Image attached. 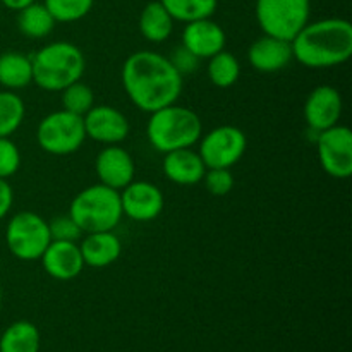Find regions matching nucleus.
Instances as JSON below:
<instances>
[{
    "label": "nucleus",
    "mask_w": 352,
    "mask_h": 352,
    "mask_svg": "<svg viewBox=\"0 0 352 352\" xmlns=\"http://www.w3.org/2000/svg\"><path fill=\"white\" fill-rule=\"evenodd\" d=\"M124 91L141 112H155L177 102L182 93V74L168 57L150 50L134 52L122 65Z\"/></svg>",
    "instance_id": "nucleus-1"
},
{
    "label": "nucleus",
    "mask_w": 352,
    "mask_h": 352,
    "mask_svg": "<svg viewBox=\"0 0 352 352\" xmlns=\"http://www.w3.org/2000/svg\"><path fill=\"white\" fill-rule=\"evenodd\" d=\"M292 57L309 69L344 64L352 55V24L340 17L308 23L291 41Z\"/></svg>",
    "instance_id": "nucleus-2"
},
{
    "label": "nucleus",
    "mask_w": 352,
    "mask_h": 352,
    "mask_svg": "<svg viewBox=\"0 0 352 352\" xmlns=\"http://www.w3.org/2000/svg\"><path fill=\"white\" fill-rule=\"evenodd\" d=\"M201 134L203 124L198 113L175 103L151 112L146 124L148 141L160 153L192 148Z\"/></svg>",
    "instance_id": "nucleus-3"
},
{
    "label": "nucleus",
    "mask_w": 352,
    "mask_h": 352,
    "mask_svg": "<svg viewBox=\"0 0 352 352\" xmlns=\"http://www.w3.org/2000/svg\"><path fill=\"white\" fill-rule=\"evenodd\" d=\"M33 82L45 91H62L79 81L85 74L86 60L82 52L69 41L45 45L31 57Z\"/></svg>",
    "instance_id": "nucleus-4"
},
{
    "label": "nucleus",
    "mask_w": 352,
    "mask_h": 352,
    "mask_svg": "<svg viewBox=\"0 0 352 352\" xmlns=\"http://www.w3.org/2000/svg\"><path fill=\"white\" fill-rule=\"evenodd\" d=\"M69 215L78 223L81 232L113 230L124 215L119 191L100 182L88 186L71 201Z\"/></svg>",
    "instance_id": "nucleus-5"
},
{
    "label": "nucleus",
    "mask_w": 352,
    "mask_h": 352,
    "mask_svg": "<svg viewBox=\"0 0 352 352\" xmlns=\"http://www.w3.org/2000/svg\"><path fill=\"white\" fill-rule=\"evenodd\" d=\"M311 0H256V21L268 36L292 41L309 23Z\"/></svg>",
    "instance_id": "nucleus-6"
},
{
    "label": "nucleus",
    "mask_w": 352,
    "mask_h": 352,
    "mask_svg": "<svg viewBox=\"0 0 352 352\" xmlns=\"http://www.w3.org/2000/svg\"><path fill=\"white\" fill-rule=\"evenodd\" d=\"M86 140L82 116L57 110L40 120L36 129V141L40 148L55 157L76 153Z\"/></svg>",
    "instance_id": "nucleus-7"
},
{
    "label": "nucleus",
    "mask_w": 352,
    "mask_h": 352,
    "mask_svg": "<svg viewBox=\"0 0 352 352\" xmlns=\"http://www.w3.org/2000/svg\"><path fill=\"white\" fill-rule=\"evenodd\" d=\"M50 241L48 222L34 212L16 213L7 223V248L21 261L40 260Z\"/></svg>",
    "instance_id": "nucleus-8"
},
{
    "label": "nucleus",
    "mask_w": 352,
    "mask_h": 352,
    "mask_svg": "<svg viewBox=\"0 0 352 352\" xmlns=\"http://www.w3.org/2000/svg\"><path fill=\"white\" fill-rule=\"evenodd\" d=\"M199 157L206 168H230L246 151V134L236 126H219L199 138Z\"/></svg>",
    "instance_id": "nucleus-9"
},
{
    "label": "nucleus",
    "mask_w": 352,
    "mask_h": 352,
    "mask_svg": "<svg viewBox=\"0 0 352 352\" xmlns=\"http://www.w3.org/2000/svg\"><path fill=\"white\" fill-rule=\"evenodd\" d=\"M318 160L323 170L333 179L352 175V133L347 126L329 127L316 138Z\"/></svg>",
    "instance_id": "nucleus-10"
},
{
    "label": "nucleus",
    "mask_w": 352,
    "mask_h": 352,
    "mask_svg": "<svg viewBox=\"0 0 352 352\" xmlns=\"http://www.w3.org/2000/svg\"><path fill=\"white\" fill-rule=\"evenodd\" d=\"M86 138H91L96 143L119 144L129 134L131 126L127 117L120 110L110 105H93L82 116Z\"/></svg>",
    "instance_id": "nucleus-11"
},
{
    "label": "nucleus",
    "mask_w": 352,
    "mask_h": 352,
    "mask_svg": "<svg viewBox=\"0 0 352 352\" xmlns=\"http://www.w3.org/2000/svg\"><path fill=\"white\" fill-rule=\"evenodd\" d=\"M119 195L122 213L136 222H151L164 210V195L151 182L133 181Z\"/></svg>",
    "instance_id": "nucleus-12"
},
{
    "label": "nucleus",
    "mask_w": 352,
    "mask_h": 352,
    "mask_svg": "<svg viewBox=\"0 0 352 352\" xmlns=\"http://www.w3.org/2000/svg\"><path fill=\"white\" fill-rule=\"evenodd\" d=\"M342 116V96L333 86L323 85L313 89L305 103V120L309 129L322 133L339 124Z\"/></svg>",
    "instance_id": "nucleus-13"
},
{
    "label": "nucleus",
    "mask_w": 352,
    "mask_h": 352,
    "mask_svg": "<svg viewBox=\"0 0 352 352\" xmlns=\"http://www.w3.org/2000/svg\"><path fill=\"white\" fill-rule=\"evenodd\" d=\"M95 170L100 184L120 191L134 181V160L131 153L119 144H107L95 160Z\"/></svg>",
    "instance_id": "nucleus-14"
},
{
    "label": "nucleus",
    "mask_w": 352,
    "mask_h": 352,
    "mask_svg": "<svg viewBox=\"0 0 352 352\" xmlns=\"http://www.w3.org/2000/svg\"><path fill=\"white\" fill-rule=\"evenodd\" d=\"M40 260L43 270L55 280H72L85 268L79 244L69 241H50Z\"/></svg>",
    "instance_id": "nucleus-15"
},
{
    "label": "nucleus",
    "mask_w": 352,
    "mask_h": 352,
    "mask_svg": "<svg viewBox=\"0 0 352 352\" xmlns=\"http://www.w3.org/2000/svg\"><path fill=\"white\" fill-rule=\"evenodd\" d=\"M226 31L219 23L212 21L210 17L186 24L182 31V43L196 57L210 58L219 52L226 50Z\"/></svg>",
    "instance_id": "nucleus-16"
},
{
    "label": "nucleus",
    "mask_w": 352,
    "mask_h": 352,
    "mask_svg": "<svg viewBox=\"0 0 352 352\" xmlns=\"http://www.w3.org/2000/svg\"><path fill=\"white\" fill-rule=\"evenodd\" d=\"M291 41L280 40L275 36L258 38L248 50V60L253 69L260 72H277L287 67L292 60Z\"/></svg>",
    "instance_id": "nucleus-17"
},
{
    "label": "nucleus",
    "mask_w": 352,
    "mask_h": 352,
    "mask_svg": "<svg viewBox=\"0 0 352 352\" xmlns=\"http://www.w3.org/2000/svg\"><path fill=\"white\" fill-rule=\"evenodd\" d=\"M162 168H164L165 177L179 186L198 184L203 181L206 172L199 153L191 148H182V150L165 153Z\"/></svg>",
    "instance_id": "nucleus-18"
},
{
    "label": "nucleus",
    "mask_w": 352,
    "mask_h": 352,
    "mask_svg": "<svg viewBox=\"0 0 352 352\" xmlns=\"http://www.w3.org/2000/svg\"><path fill=\"white\" fill-rule=\"evenodd\" d=\"M79 250H81L85 267L105 268L119 260L122 244L112 230H105V232L88 234L79 244Z\"/></svg>",
    "instance_id": "nucleus-19"
},
{
    "label": "nucleus",
    "mask_w": 352,
    "mask_h": 352,
    "mask_svg": "<svg viewBox=\"0 0 352 352\" xmlns=\"http://www.w3.org/2000/svg\"><path fill=\"white\" fill-rule=\"evenodd\" d=\"M140 31L151 43L168 40L174 31V19L160 0L146 3L140 16Z\"/></svg>",
    "instance_id": "nucleus-20"
},
{
    "label": "nucleus",
    "mask_w": 352,
    "mask_h": 352,
    "mask_svg": "<svg viewBox=\"0 0 352 352\" xmlns=\"http://www.w3.org/2000/svg\"><path fill=\"white\" fill-rule=\"evenodd\" d=\"M33 82L31 57L19 52H6L0 55V85L7 89L26 88Z\"/></svg>",
    "instance_id": "nucleus-21"
},
{
    "label": "nucleus",
    "mask_w": 352,
    "mask_h": 352,
    "mask_svg": "<svg viewBox=\"0 0 352 352\" xmlns=\"http://www.w3.org/2000/svg\"><path fill=\"white\" fill-rule=\"evenodd\" d=\"M40 330L34 323L19 320L0 336V352H40Z\"/></svg>",
    "instance_id": "nucleus-22"
},
{
    "label": "nucleus",
    "mask_w": 352,
    "mask_h": 352,
    "mask_svg": "<svg viewBox=\"0 0 352 352\" xmlns=\"http://www.w3.org/2000/svg\"><path fill=\"white\" fill-rule=\"evenodd\" d=\"M17 28L24 36L31 38V40H40V38L48 36L55 28V19L45 3L33 2L31 6L24 7L19 10L17 16Z\"/></svg>",
    "instance_id": "nucleus-23"
},
{
    "label": "nucleus",
    "mask_w": 352,
    "mask_h": 352,
    "mask_svg": "<svg viewBox=\"0 0 352 352\" xmlns=\"http://www.w3.org/2000/svg\"><path fill=\"white\" fill-rule=\"evenodd\" d=\"M174 21L192 23V21L212 17L219 0H160Z\"/></svg>",
    "instance_id": "nucleus-24"
},
{
    "label": "nucleus",
    "mask_w": 352,
    "mask_h": 352,
    "mask_svg": "<svg viewBox=\"0 0 352 352\" xmlns=\"http://www.w3.org/2000/svg\"><path fill=\"white\" fill-rule=\"evenodd\" d=\"M208 78L217 88H230L241 76V64L230 52H219L208 58Z\"/></svg>",
    "instance_id": "nucleus-25"
},
{
    "label": "nucleus",
    "mask_w": 352,
    "mask_h": 352,
    "mask_svg": "<svg viewBox=\"0 0 352 352\" xmlns=\"http://www.w3.org/2000/svg\"><path fill=\"white\" fill-rule=\"evenodd\" d=\"M24 102L17 93L0 91V138H10L24 120Z\"/></svg>",
    "instance_id": "nucleus-26"
},
{
    "label": "nucleus",
    "mask_w": 352,
    "mask_h": 352,
    "mask_svg": "<svg viewBox=\"0 0 352 352\" xmlns=\"http://www.w3.org/2000/svg\"><path fill=\"white\" fill-rule=\"evenodd\" d=\"M62 109L76 116H85L95 105V95L88 85L81 82V79L62 89Z\"/></svg>",
    "instance_id": "nucleus-27"
},
{
    "label": "nucleus",
    "mask_w": 352,
    "mask_h": 352,
    "mask_svg": "<svg viewBox=\"0 0 352 352\" xmlns=\"http://www.w3.org/2000/svg\"><path fill=\"white\" fill-rule=\"evenodd\" d=\"M95 0H45V7L55 23H74L91 10Z\"/></svg>",
    "instance_id": "nucleus-28"
},
{
    "label": "nucleus",
    "mask_w": 352,
    "mask_h": 352,
    "mask_svg": "<svg viewBox=\"0 0 352 352\" xmlns=\"http://www.w3.org/2000/svg\"><path fill=\"white\" fill-rule=\"evenodd\" d=\"M205 188L213 196H226L234 188V175L230 174V168H206Z\"/></svg>",
    "instance_id": "nucleus-29"
},
{
    "label": "nucleus",
    "mask_w": 352,
    "mask_h": 352,
    "mask_svg": "<svg viewBox=\"0 0 352 352\" xmlns=\"http://www.w3.org/2000/svg\"><path fill=\"white\" fill-rule=\"evenodd\" d=\"M21 153L10 138H0V179H9L19 170Z\"/></svg>",
    "instance_id": "nucleus-30"
},
{
    "label": "nucleus",
    "mask_w": 352,
    "mask_h": 352,
    "mask_svg": "<svg viewBox=\"0 0 352 352\" xmlns=\"http://www.w3.org/2000/svg\"><path fill=\"white\" fill-rule=\"evenodd\" d=\"M48 230H50L52 241H69V243H76L82 234L69 213L54 217L48 222Z\"/></svg>",
    "instance_id": "nucleus-31"
},
{
    "label": "nucleus",
    "mask_w": 352,
    "mask_h": 352,
    "mask_svg": "<svg viewBox=\"0 0 352 352\" xmlns=\"http://www.w3.org/2000/svg\"><path fill=\"white\" fill-rule=\"evenodd\" d=\"M168 60L172 62V65H174V67L177 69L182 76L195 72L196 69H198V64H199V58L196 57L195 54H191V52H189L184 45H179V47L172 52V55L168 57Z\"/></svg>",
    "instance_id": "nucleus-32"
},
{
    "label": "nucleus",
    "mask_w": 352,
    "mask_h": 352,
    "mask_svg": "<svg viewBox=\"0 0 352 352\" xmlns=\"http://www.w3.org/2000/svg\"><path fill=\"white\" fill-rule=\"evenodd\" d=\"M14 192L7 179H0V220L7 217L9 210L12 208Z\"/></svg>",
    "instance_id": "nucleus-33"
},
{
    "label": "nucleus",
    "mask_w": 352,
    "mask_h": 352,
    "mask_svg": "<svg viewBox=\"0 0 352 352\" xmlns=\"http://www.w3.org/2000/svg\"><path fill=\"white\" fill-rule=\"evenodd\" d=\"M0 2H2L7 9L17 10V12H19V10H23L24 7H28V6H31L33 2H36V0H0Z\"/></svg>",
    "instance_id": "nucleus-34"
},
{
    "label": "nucleus",
    "mask_w": 352,
    "mask_h": 352,
    "mask_svg": "<svg viewBox=\"0 0 352 352\" xmlns=\"http://www.w3.org/2000/svg\"><path fill=\"white\" fill-rule=\"evenodd\" d=\"M0 309H2V287H0Z\"/></svg>",
    "instance_id": "nucleus-35"
}]
</instances>
